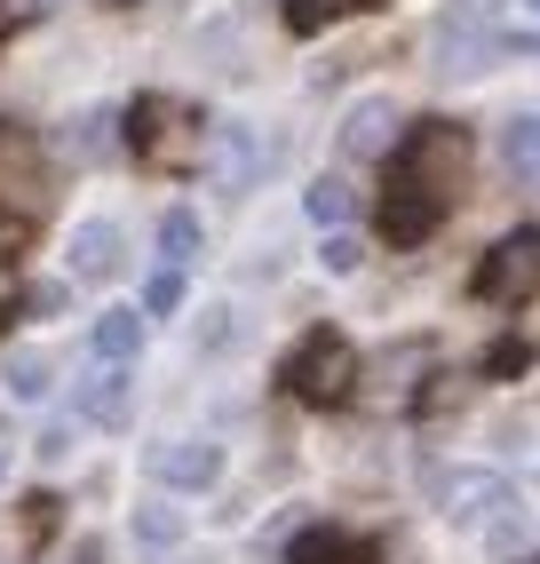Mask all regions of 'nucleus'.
Here are the masks:
<instances>
[{
    "label": "nucleus",
    "mask_w": 540,
    "mask_h": 564,
    "mask_svg": "<svg viewBox=\"0 0 540 564\" xmlns=\"http://www.w3.org/2000/svg\"><path fill=\"white\" fill-rule=\"evenodd\" d=\"M0 382H9V398H48V358L41 350H17Z\"/></svg>",
    "instance_id": "15"
},
{
    "label": "nucleus",
    "mask_w": 540,
    "mask_h": 564,
    "mask_svg": "<svg viewBox=\"0 0 540 564\" xmlns=\"http://www.w3.org/2000/svg\"><path fill=\"white\" fill-rule=\"evenodd\" d=\"M136 541H143V549H175V541H183V517H175V509H143V517H136Z\"/></svg>",
    "instance_id": "18"
},
{
    "label": "nucleus",
    "mask_w": 540,
    "mask_h": 564,
    "mask_svg": "<svg viewBox=\"0 0 540 564\" xmlns=\"http://www.w3.org/2000/svg\"><path fill=\"white\" fill-rule=\"evenodd\" d=\"M540 294V223L493 239V254L477 262V303H532Z\"/></svg>",
    "instance_id": "3"
},
{
    "label": "nucleus",
    "mask_w": 540,
    "mask_h": 564,
    "mask_svg": "<svg viewBox=\"0 0 540 564\" xmlns=\"http://www.w3.org/2000/svg\"><path fill=\"white\" fill-rule=\"evenodd\" d=\"M438 215H445V192H430L421 175H390V199H381V231H390V247H413V239H430L438 231Z\"/></svg>",
    "instance_id": "5"
},
{
    "label": "nucleus",
    "mask_w": 540,
    "mask_h": 564,
    "mask_svg": "<svg viewBox=\"0 0 540 564\" xmlns=\"http://www.w3.org/2000/svg\"><path fill=\"white\" fill-rule=\"evenodd\" d=\"M120 247H128L120 223H104V215L80 223V231H72V247H64V254H72V279H111V271H120Z\"/></svg>",
    "instance_id": "11"
},
{
    "label": "nucleus",
    "mask_w": 540,
    "mask_h": 564,
    "mask_svg": "<svg viewBox=\"0 0 540 564\" xmlns=\"http://www.w3.org/2000/svg\"><path fill=\"white\" fill-rule=\"evenodd\" d=\"M525 9H532V17H540V0H525Z\"/></svg>",
    "instance_id": "25"
},
{
    "label": "nucleus",
    "mask_w": 540,
    "mask_h": 564,
    "mask_svg": "<svg viewBox=\"0 0 540 564\" xmlns=\"http://www.w3.org/2000/svg\"><path fill=\"white\" fill-rule=\"evenodd\" d=\"M80 413L96 430H120L128 413H136V382H128V366H96L88 382H80Z\"/></svg>",
    "instance_id": "9"
},
{
    "label": "nucleus",
    "mask_w": 540,
    "mask_h": 564,
    "mask_svg": "<svg viewBox=\"0 0 540 564\" xmlns=\"http://www.w3.org/2000/svg\"><path fill=\"white\" fill-rule=\"evenodd\" d=\"M279 373H287V390H294L302 405H342V398L358 390V350L342 343L334 326H318V334H302V343L287 350Z\"/></svg>",
    "instance_id": "1"
},
{
    "label": "nucleus",
    "mask_w": 540,
    "mask_h": 564,
    "mask_svg": "<svg viewBox=\"0 0 540 564\" xmlns=\"http://www.w3.org/2000/svg\"><path fill=\"white\" fill-rule=\"evenodd\" d=\"M160 254H168V271L199 262V215H191V207H168L160 215Z\"/></svg>",
    "instance_id": "14"
},
{
    "label": "nucleus",
    "mask_w": 540,
    "mask_h": 564,
    "mask_svg": "<svg viewBox=\"0 0 540 564\" xmlns=\"http://www.w3.org/2000/svg\"><path fill=\"white\" fill-rule=\"evenodd\" d=\"M48 0H0V24H24V17H41Z\"/></svg>",
    "instance_id": "21"
},
{
    "label": "nucleus",
    "mask_w": 540,
    "mask_h": 564,
    "mask_svg": "<svg viewBox=\"0 0 540 564\" xmlns=\"http://www.w3.org/2000/svg\"><path fill=\"white\" fill-rule=\"evenodd\" d=\"M41 199H48V175H41V143H32L24 128H9V120H0V207L32 215Z\"/></svg>",
    "instance_id": "6"
},
{
    "label": "nucleus",
    "mask_w": 540,
    "mask_h": 564,
    "mask_svg": "<svg viewBox=\"0 0 540 564\" xmlns=\"http://www.w3.org/2000/svg\"><path fill=\"white\" fill-rule=\"evenodd\" d=\"M342 17V0H287V32H318Z\"/></svg>",
    "instance_id": "20"
},
{
    "label": "nucleus",
    "mask_w": 540,
    "mask_h": 564,
    "mask_svg": "<svg viewBox=\"0 0 540 564\" xmlns=\"http://www.w3.org/2000/svg\"><path fill=\"white\" fill-rule=\"evenodd\" d=\"M318 262H326V271H334V279H350V271H358V262H366V239H358V231H326V247H318Z\"/></svg>",
    "instance_id": "17"
},
{
    "label": "nucleus",
    "mask_w": 540,
    "mask_h": 564,
    "mask_svg": "<svg viewBox=\"0 0 540 564\" xmlns=\"http://www.w3.org/2000/svg\"><path fill=\"white\" fill-rule=\"evenodd\" d=\"M430 501H438L445 524H493L500 509H525V501L509 494V477H500V469H477V462L438 469V477H430Z\"/></svg>",
    "instance_id": "2"
},
{
    "label": "nucleus",
    "mask_w": 540,
    "mask_h": 564,
    "mask_svg": "<svg viewBox=\"0 0 540 564\" xmlns=\"http://www.w3.org/2000/svg\"><path fill=\"white\" fill-rule=\"evenodd\" d=\"M88 350H96V366H136V350H143V311H136V303H111V311L88 326Z\"/></svg>",
    "instance_id": "10"
},
{
    "label": "nucleus",
    "mask_w": 540,
    "mask_h": 564,
    "mask_svg": "<svg viewBox=\"0 0 540 564\" xmlns=\"http://www.w3.org/2000/svg\"><path fill=\"white\" fill-rule=\"evenodd\" d=\"M0 477H9V445H0Z\"/></svg>",
    "instance_id": "23"
},
{
    "label": "nucleus",
    "mask_w": 540,
    "mask_h": 564,
    "mask_svg": "<svg viewBox=\"0 0 540 564\" xmlns=\"http://www.w3.org/2000/svg\"><path fill=\"white\" fill-rule=\"evenodd\" d=\"M302 207H311V223H318V231H342V223L358 215V192H350L342 175H318L311 192H302Z\"/></svg>",
    "instance_id": "13"
},
{
    "label": "nucleus",
    "mask_w": 540,
    "mask_h": 564,
    "mask_svg": "<svg viewBox=\"0 0 540 564\" xmlns=\"http://www.w3.org/2000/svg\"><path fill=\"white\" fill-rule=\"evenodd\" d=\"M287 556H294V564H342V556H350V541H342V533H302Z\"/></svg>",
    "instance_id": "19"
},
{
    "label": "nucleus",
    "mask_w": 540,
    "mask_h": 564,
    "mask_svg": "<svg viewBox=\"0 0 540 564\" xmlns=\"http://www.w3.org/2000/svg\"><path fill=\"white\" fill-rule=\"evenodd\" d=\"M175 311H183V271H168V262H160L151 286H143V318H175Z\"/></svg>",
    "instance_id": "16"
},
{
    "label": "nucleus",
    "mask_w": 540,
    "mask_h": 564,
    "mask_svg": "<svg viewBox=\"0 0 540 564\" xmlns=\"http://www.w3.org/2000/svg\"><path fill=\"white\" fill-rule=\"evenodd\" d=\"M342 9H374V0H342Z\"/></svg>",
    "instance_id": "24"
},
{
    "label": "nucleus",
    "mask_w": 540,
    "mask_h": 564,
    "mask_svg": "<svg viewBox=\"0 0 540 564\" xmlns=\"http://www.w3.org/2000/svg\"><path fill=\"white\" fill-rule=\"evenodd\" d=\"M223 477V445L215 437H168L151 445V485H168V494H207Z\"/></svg>",
    "instance_id": "4"
},
{
    "label": "nucleus",
    "mask_w": 540,
    "mask_h": 564,
    "mask_svg": "<svg viewBox=\"0 0 540 564\" xmlns=\"http://www.w3.org/2000/svg\"><path fill=\"white\" fill-rule=\"evenodd\" d=\"M390 143H398V104L390 96L350 104V120H342V152H350V160H390Z\"/></svg>",
    "instance_id": "8"
},
{
    "label": "nucleus",
    "mask_w": 540,
    "mask_h": 564,
    "mask_svg": "<svg viewBox=\"0 0 540 564\" xmlns=\"http://www.w3.org/2000/svg\"><path fill=\"white\" fill-rule=\"evenodd\" d=\"M9 303H17V286H9V279H0V311H9Z\"/></svg>",
    "instance_id": "22"
},
{
    "label": "nucleus",
    "mask_w": 540,
    "mask_h": 564,
    "mask_svg": "<svg viewBox=\"0 0 540 564\" xmlns=\"http://www.w3.org/2000/svg\"><path fill=\"white\" fill-rule=\"evenodd\" d=\"M500 167H509L517 183H540V111L500 120Z\"/></svg>",
    "instance_id": "12"
},
{
    "label": "nucleus",
    "mask_w": 540,
    "mask_h": 564,
    "mask_svg": "<svg viewBox=\"0 0 540 564\" xmlns=\"http://www.w3.org/2000/svg\"><path fill=\"white\" fill-rule=\"evenodd\" d=\"M207 175L223 183V192H247V183L262 175V135L255 128H215V143H207Z\"/></svg>",
    "instance_id": "7"
}]
</instances>
